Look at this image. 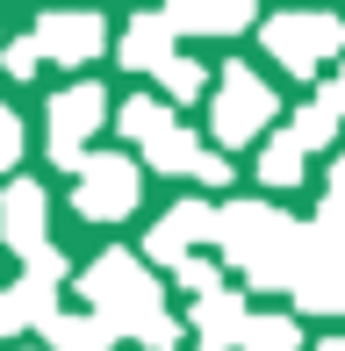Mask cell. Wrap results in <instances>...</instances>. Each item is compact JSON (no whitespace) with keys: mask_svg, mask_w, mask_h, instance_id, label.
I'll use <instances>...</instances> for the list:
<instances>
[{"mask_svg":"<svg viewBox=\"0 0 345 351\" xmlns=\"http://www.w3.org/2000/svg\"><path fill=\"white\" fill-rule=\"evenodd\" d=\"M80 294H87L93 315H108V323H115V337H137L151 315H166V308H159V280H151V265L130 258V251H101V258L80 273Z\"/></svg>","mask_w":345,"mask_h":351,"instance_id":"6da1fadb","label":"cell"},{"mask_svg":"<svg viewBox=\"0 0 345 351\" xmlns=\"http://www.w3.org/2000/svg\"><path fill=\"white\" fill-rule=\"evenodd\" d=\"M274 86L252 72V65H230L223 79H216V101H209V136L223 143V151H245V143H266L274 136Z\"/></svg>","mask_w":345,"mask_h":351,"instance_id":"7a4b0ae2","label":"cell"},{"mask_svg":"<svg viewBox=\"0 0 345 351\" xmlns=\"http://www.w3.org/2000/svg\"><path fill=\"white\" fill-rule=\"evenodd\" d=\"M259 43H266V58H274L288 79H317L345 51V22L338 14H266Z\"/></svg>","mask_w":345,"mask_h":351,"instance_id":"3957f363","label":"cell"},{"mask_svg":"<svg viewBox=\"0 0 345 351\" xmlns=\"http://www.w3.org/2000/svg\"><path fill=\"white\" fill-rule=\"evenodd\" d=\"M137 194H144V165L122 151H93L80 172H72V208L87 222H122L137 208Z\"/></svg>","mask_w":345,"mask_h":351,"instance_id":"277c9868","label":"cell"},{"mask_svg":"<svg viewBox=\"0 0 345 351\" xmlns=\"http://www.w3.org/2000/svg\"><path fill=\"white\" fill-rule=\"evenodd\" d=\"M43 115H51V130H43V143H51V165H58V172H80L87 158H93L87 136L108 122V93L93 86V79H80V86L51 93V108H43Z\"/></svg>","mask_w":345,"mask_h":351,"instance_id":"5b68a950","label":"cell"},{"mask_svg":"<svg viewBox=\"0 0 345 351\" xmlns=\"http://www.w3.org/2000/svg\"><path fill=\"white\" fill-rule=\"evenodd\" d=\"M194 244H223V208H209V201H172V208L151 222L144 258H151V265H172V273H180V265L194 258Z\"/></svg>","mask_w":345,"mask_h":351,"instance_id":"8992f818","label":"cell"},{"mask_svg":"<svg viewBox=\"0 0 345 351\" xmlns=\"http://www.w3.org/2000/svg\"><path fill=\"white\" fill-rule=\"evenodd\" d=\"M288 230H295V222L280 208H266V201H230V208H223V258L245 265V273H259V265L288 244Z\"/></svg>","mask_w":345,"mask_h":351,"instance_id":"52a82bcc","label":"cell"},{"mask_svg":"<svg viewBox=\"0 0 345 351\" xmlns=\"http://www.w3.org/2000/svg\"><path fill=\"white\" fill-rule=\"evenodd\" d=\"M43 208H51V201H43L36 180H8L0 186V244L22 251V265L36 258V251H51L43 244Z\"/></svg>","mask_w":345,"mask_h":351,"instance_id":"ba28073f","label":"cell"},{"mask_svg":"<svg viewBox=\"0 0 345 351\" xmlns=\"http://www.w3.org/2000/svg\"><path fill=\"white\" fill-rule=\"evenodd\" d=\"M245 330H252V308H245L238 287H223V294L194 301V315H187V337H194V351H238Z\"/></svg>","mask_w":345,"mask_h":351,"instance_id":"9c48e42d","label":"cell"},{"mask_svg":"<svg viewBox=\"0 0 345 351\" xmlns=\"http://www.w3.org/2000/svg\"><path fill=\"white\" fill-rule=\"evenodd\" d=\"M36 43H43V58H58V65H93L101 43H108V29H101V14H43Z\"/></svg>","mask_w":345,"mask_h":351,"instance_id":"30bf717a","label":"cell"},{"mask_svg":"<svg viewBox=\"0 0 345 351\" xmlns=\"http://www.w3.org/2000/svg\"><path fill=\"white\" fill-rule=\"evenodd\" d=\"M166 22H172V36H238V29L259 22V8L252 0H172Z\"/></svg>","mask_w":345,"mask_h":351,"instance_id":"8fae6325","label":"cell"},{"mask_svg":"<svg viewBox=\"0 0 345 351\" xmlns=\"http://www.w3.org/2000/svg\"><path fill=\"white\" fill-rule=\"evenodd\" d=\"M65 251H36V258L22 265V280H14V301H22L29 323H58V287H65Z\"/></svg>","mask_w":345,"mask_h":351,"instance_id":"7c38bea8","label":"cell"},{"mask_svg":"<svg viewBox=\"0 0 345 351\" xmlns=\"http://www.w3.org/2000/svg\"><path fill=\"white\" fill-rule=\"evenodd\" d=\"M172 58H180V51H172V22H166V14H137V22L122 29V43H115V65L122 72H166Z\"/></svg>","mask_w":345,"mask_h":351,"instance_id":"4fadbf2b","label":"cell"},{"mask_svg":"<svg viewBox=\"0 0 345 351\" xmlns=\"http://www.w3.org/2000/svg\"><path fill=\"white\" fill-rule=\"evenodd\" d=\"M201 158H209V143H201L194 130H166L159 143H144V172H166V180H172V172H180V180H194Z\"/></svg>","mask_w":345,"mask_h":351,"instance_id":"5bb4252c","label":"cell"},{"mask_svg":"<svg viewBox=\"0 0 345 351\" xmlns=\"http://www.w3.org/2000/svg\"><path fill=\"white\" fill-rule=\"evenodd\" d=\"M43 337H51V351H115V323L108 315H58V323H43Z\"/></svg>","mask_w":345,"mask_h":351,"instance_id":"9a60e30c","label":"cell"},{"mask_svg":"<svg viewBox=\"0 0 345 351\" xmlns=\"http://www.w3.org/2000/svg\"><path fill=\"white\" fill-rule=\"evenodd\" d=\"M115 130L137 136V143H159L166 130H180V122H172V101H159V93H130V101L115 108Z\"/></svg>","mask_w":345,"mask_h":351,"instance_id":"2e32d148","label":"cell"},{"mask_svg":"<svg viewBox=\"0 0 345 351\" xmlns=\"http://www.w3.org/2000/svg\"><path fill=\"white\" fill-rule=\"evenodd\" d=\"M302 165H309V151H302L288 130H274V136L259 143V165H252V172H259L266 186H302Z\"/></svg>","mask_w":345,"mask_h":351,"instance_id":"e0dca14e","label":"cell"},{"mask_svg":"<svg viewBox=\"0 0 345 351\" xmlns=\"http://www.w3.org/2000/svg\"><path fill=\"white\" fill-rule=\"evenodd\" d=\"M288 136L302 143V151H324V143H338V115H331L324 101H302V108L288 115Z\"/></svg>","mask_w":345,"mask_h":351,"instance_id":"ac0fdd59","label":"cell"},{"mask_svg":"<svg viewBox=\"0 0 345 351\" xmlns=\"http://www.w3.org/2000/svg\"><path fill=\"white\" fill-rule=\"evenodd\" d=\"M238 351H302V323H295V315H252V330H245Z\"/></svg>","mask_w":345,"mask_h":351,"instance_id":"d6986e66","label":"cell"},{"mask_svg":"<svg viewBox=\"0 0 345 351\" xmlns=\"http://www.w3.org/2000/svg\"><path fill=\"white\" fill-rule=\"evenodd\" d=\"M159 86H166V101L180 108V101H201V93H209V72H201L194 58H172V65L159 72Z\"/></svg>","mask_w":345,"mask_h":351,"instance_id":"ffe728a7","label":"cell"},{"mask_svg":"<svg viewBox=\"0 0 345 351\" xmlns=\"http://www.w3.org/2000/svg\"><path fill=\"white\" fill-rule=\"evenodd\" d=\"M172 280H180V287H187V294H194V301H209V294H223V273H216L209 258H187V265H180V273H172Z\"/></svg>","mask_w":345,"mask_h":351,"instance_id":"44dd1931","label":"cell"},{"mask_svg":"<svg viewBox=\"0 0 345 351\" xmlns=\"http://www.w3.org/2000/svg\"><path fill=\"white\" fill-rule=\"evenodd\" d=\"M137 344H144V351H180V344H187V323H172V315H151V323L137 330Z\"/></svg>","mask_w":345,"mask_h":351,"instance_id":"7402d4cb","label":"cell"},{"mask_svg":"<svg viewBox=\"0 0 345 351\" xmlns=\"http://www.w3.org/2000/svg\"><path fill=\"white\" fill-rule=\"evenodd\" d=\"M0 65H8L14 79H29V72H36V65H43V43H36V36H14V43H8V51H0Z\"/></svg>","mask_w":345,"mask_h":351,"instance_id":"603a6c76","label":"cell"},{"mask_svg":"<svg viewBox=\"0 0 345 351\" xmlns=\"http://www.w3.org/2000/svg\"><path fill=\"white\" fill-rule=\"evenodd\" d=\"M22 165V122H14V108L0 101V172Z\"/></svg>","mask_w":345,"mask_h":351,"instance_id":"cb8c5ba5","label":"cell"},{"mask_svg":"<svg viewBox=\"0 0 345 351\" xmlns=\"http://www.w3.org/2000/svg\"><path fill=\"white\" fill-rule=\"evenodd\" d=\"M194 180H201V186H230V158H223V151H209V158H201V172H194Z\"/></svg>","mask_w":345,"mask_h":351,"instance_id":"d4e9b609","label":"cell"},{"mask_svg":"<svg viewBox=\"0 0 345 351\" xmlns=\"http://www.w3.org/2000/svg\"><path fill=\"white\" fill-rule=\"evenodd\" d=\"M22 323H29V315H22V301H14V287H8V294H0V337H14Z\"/></svg>","mask_w":345,"mask_h":351,"instance_id":"484cf974","label":"cell"},{"mask_svg":"<svg viewBox=\"0 0 345 351\" xmlns=\"http://www.w3.org/2000/svg\"><path fill=\"white\" fill-rule=\"evenodd\" d=\"M324 201H338V208H345V158H331V194H324Z\"/></svg>","mask_w":345,"mask_h":351,"instance_id":"4316f807","label":"cell"},{"mask_svg":"<svg viewBox=\"0 0 345 351\" xmlns=\"http://www.w3.org/2000/svg\"><path fill=\"white\" fill-rule=\"evenodd\" d=\"M317 351H345V337H324V344H317Z\"/></svg>","mask_w":345,"mask_h":351,"instance_id":"83f0119b","label":"cell"}]
</instances>
